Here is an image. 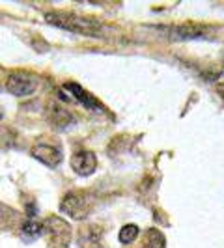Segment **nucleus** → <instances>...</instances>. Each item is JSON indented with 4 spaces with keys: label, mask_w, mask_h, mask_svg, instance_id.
I'll return each instance as SVG.
<instances>
[{
    "label": "nucleus",
    "mask_w": 224,
    "mask_h": 248,
    "mask_svg": "<svg viewBox=\"0 0 224 248\" xmlns=\"http://www.w3.org/2000/svg\"><path fill=\"white\" fill-rule=\"evenodd\" d=\"M65 90H67V92H69V93H71L79 103H82L86 108H90V110H99L101 108L99 101L96 99L94 95H90L86 90H84V88H80L79 84H73V82H71V84H67V86H65Z\"/></svg>",
    "instance_id": "9"
},
{
    "label": "nucleus",
    "mask_w": 224,
    "mask_h": 248,
    "mask_svg": "<svg viewBox=\"0 0 224 248\" xmlns=\"http://www.w3.org/2000/svg\"><path fill=\"white\" fill-rule=\"evenodd\" d=\"M45 21L49 25L56 26V28H62V30L73 32V34H82V36L88 37H105L111 30L99 19L86 17V15H77V13H47Z\"/></svg>",
    "instance_id": "1"
},
{
    "label": "nucleus",
    "mask_w": 224,
    "mask_h": 248,
    "mask_svg": "<svg viewBox=\"0 0 224 248\" xmlns=\"http://www.w3.org/2000/svg\"><path fill=\"white\" fill-rule=\"evenodd\" d=\"M170 34L179 39H192V37L204 36V30L198 26H174L170 28Z\"/></svg>",
    "instance_id": "11"
},
{
    "label": "nucleus",
    "mask_w": 224,
    "mask_h": 248,
    "mask_svg": "<svg viewBox=\"0 0 224 248\" xmlns=\"http://www.w3.org/2000/svg\"><path fill=\"white\" fill-rule=\"evenodd\" d=\"M138 233H140L138 226H135V224H127V226H124V228L120 230V241H122L124 245H131V243L138 237Z\"/></svg>",
    "instance_id": "13"
},
{
    "label": "nucleus",
    "mask_w": 224,
    "mask_h": 248,
    "mask_svg": "<svg viewBox=\"0 0 224 248\" xmlns=\"http://www.w3.org/2000/svg\"><path fill=\"white\" fill-rule=\"evenodd\" d=\"M21 222V215L15 211L13 207L6 205L0 202V230L6 232V230H13L17 224Z\"/></svg>",
    "instance_id": "10"
},
{
    "label": "nucleus",
    "mask_w": 224,
    "mask_h": 248,
    "mask_svg": "<svg viewBox=\"0 0 224 248\" xmlns=\"http://www.w3.org/2000/svg\"><path fill=\"white\" fill-rule=\"evenodd\" d=\"M144 248H166V241L159 230L151 228L146 232V239H144Z\"/></svg>",
    "instance_id": "12"
},
{
    "label": "nucleus",
    "mask_w": 224,
    "mask_h": 248,
    "mask_svg": "<svg viewBox=\"0 0 224 248\" xmlns=\"http://www.w3.org/2000/svg\"><path fill=\"white\" fill-rule=\"evenodd\" d=\"M43 235L49 243V248H69L73 230L71 224H67L62 217L52 215L43 220Z\"/></svg>",
    "instance_id": "2"
},
{
    "label": "nucleus",
    "mask_w": 224,
    "mask_h": 248,
    "mask_svg": "<svg viewBox=\"0 0 224 248\" xmlns=\"http://www.w3.org/2000/svg\"><path fill=\"white\" fill-rule=\"evenodd\" d=\"M60 209L73 220H82L90 215L88 198L80 192H67L60 202Z\"/></svg>",
    "instance_id": "4"
},
{
    "label": "nucleus",
    "mask_w": 224,
    "mask_h": 248,
    "mask_svg": "<svg viewBox=\"0 0 224 248\" xmlns=\"http://www.w3.org/2000/svg\"><path fill=\"white\" fill-rule=\"evenodd\" d=\"M71 168H73L75 174L82 175V177L92 175L96 172V168H97V157H96V153H92L88 149L73 153V157H71Z\"/></svg>",
    "instance_id": "7"
},
{
    "label": "nucleus",
    "mask_w": 224,
    "mask_h": 248,
    "mask_svg": "<svg viewBox=\"0 0 224 248\" xmlns=\"http://www.w3.org/2000/svg\"><path fill=\"white\" fill-rule=\"evenodd\" d=\"M80 248H103V228L97 224H86L79 232Z\"/></svg>",
    "instance_id": "8"
},
{
    "label": "nucleus",
    "mask_w": 224,
    "mask_h": 248,
    "mask_svg": "<svg viewBox=\"0 0 224 248\" xmlns=\"http://www.w3.org/2000/svg\"><path fill=\"white\" fill-rule=\"evenodd\" d=\"M37 77L30 71H13L8 75L6 80V90L15 95V97H30L34 95L37 90Z\"/></svg>",
    "instance_id": "3"
},
{
    "label": "nucleus",
    "mask_w": 224,
    "mask_h": 248,
    "mask_svg": "<svg viewBox=\"0 0 224 248\" xmlns=\"http://www.w3.org/2000/svg\"><path fill=\"white\" fill-rule=\"evenodd\" d=\"M32 155L36 157L39 162H43L49 168H56L60 162L64 161V153L58 146H52L47 142H37L32 148Z\"/></svg>",
    "instance_id": "6"
},
{
    "label": "nucleus",
    "mask_w": 224,
    "mask_h": 248,
    "mask_svg": "<svg viewBox=\"0 0 224 248\" xmlns=\"http://www.w3.org/2000/svg\"><path fill=\"white\" fill-rule=\"evenodd\" d=\"M45 116H47V122L52 127H56V129H69L77 122L73 112L69 110L67 107L60 105V103H50L49 107H47Z\"/></svg>",
    "instance_id": "5"
},
{
    "label": "nucleus",
    "mask_w": 224,
    "mask_h": 248,
    "mask_svg": "<svg viewBox=\"0 0 224 248\" xmlns=\"http://www.w3.org/2000/svg\"><path fill=\"white\" fill-rule=\"evenodd\" d=\"M217 93L221 95V99H223V103H224V82H223V84H219V86H217Z\"/></svg>",
    "instance_id": "15"
},
{
    "label": "nucleus",
    "mask_w": 224,
    "mask_h": 248,
    "mask_svg": "<svg viewBox=\"0 0 224 248\" xmlns=\"http://www.w3.org/2000/svg\"><path fill=\"white\" fill-rule=\"evenodd\" d=\"M23 233L28 237H36V235H43V222H25L23 224Z\"/></svg>",
    "instance_id": "14"
},
{
    "label": "nucleus",
    "mask_w": 224,
    "mask_h": 248,
    "mask_svg": "<svg viewBox=\"0 0 224 248\" xmlns=\"http://www.w3.org/2000/svg\"><path fill=\"white\" fill-rule=\"evenodd\" d=\"M2 118H4V110H2V108H0V120H2Z\"/></svg>",
    "instance_id": "16"
}]
</instances>
